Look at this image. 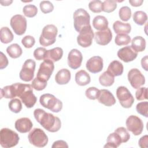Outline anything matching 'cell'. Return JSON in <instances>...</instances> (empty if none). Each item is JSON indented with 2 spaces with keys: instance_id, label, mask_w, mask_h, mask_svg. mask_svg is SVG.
<instances>
[{
  "instance_id": "1",
  "label": "cell",
  "mask_w": 148,
  "mask_h": 148,
  "mask_svg": "<svg viewBox=\"0 0 148 148\" xmlns=\"http://www.w3.org/2000/svg\"><path fill=\"white\" fill-rule=\"evenodd\" d=\"M34 116L37 122L49 132H56L61 128L60 119L50 113L46 112L42 109H36L34 112Z\"/></svg>"
},
{
  "instance_id": "2",
  "label": "cell",
  "mask_w": 148,
  "mask_h": 148,
  "mask_svg": "<svg viewBox=\"0 0 148 148\" xmlns=\"http://www.w3.org/2000/svg\"><path fill=\"white\" fill-rule=\"evenodd\" d=\"M16 97H20L21 102L27 108H32L36 102L37 98L33 93V87L29 84L14 83Z\"/></svg>"
},
{
  "instance_id": "3",
  "label": "cell",
  "mask_w": 148,
  "mask_h": 148,
  "mask_svg": "<svg viewBox=\"0 0 148 148\" xmlns=\"http://www.w3.org/2000/svg\"><path fill=\"white\" fill-rule=\"evenodd\" d=\"M18 135L14 131L3 128L0 131V143L2 147L10 148L16 146L19 142Z\"/></svg>"
},
{
  "instance_id": "4",
  "label": "cell",
  "mask_w": 148,
  "mask_h": 148,
  "mask_svg": "<svg viewBox=\"0 0 148 148\" xmlns=\"http://www.w3.org/2000/svg\"><path fill=\"white\" fill-rule=\"evenodd\" d=\"M58 33L57 28L53 24L45 25L39 37V43L42 46L47 47L54 44Z\"/></svg>"
},
{
  "instance_id": "5",
  "label": "cell",
  "mask_w": 148,
  "mask_h": 148,
  "mask_svg": "<svg viewBox=\"0 0 148 148\" xmlns=\"http://www.w3.org/2000/svg\"><path fill=\"white\" fill-rule=\"evenodd\" d=\"M40 105L53 112L58 113L62 109V102L51 94H44L40 97Z\"/></svg>"
},
{
  "instance_id": "6",
  "label": "cell",
  "mask_w": 148,
  "mask_h": 148,
  "mask_svg": "<svg viewBox=\"0 0 148 148\" xmlns=\"http://www.w3.org/2000/svg\"><path fill=\"white\" fill-rule=\"evenodd\" d=\"M73 17L74 28L78 32H79L83 28L90 25V14L84 9L80 8L76 10L73 13Z\"/></svg>"
},
{
  "instance_id": "7",
  "label": "cell",
  "mask_w": 148,
  "mask_h": 148,
  "mask_svg": "<svg viewBox=\"0 0 148 148\" xmlns=\"http://www.w3.org/2000/svg\"><path fill=\"white\" fill-rule=\"evenodd\" d=\"M28 139L29 143L38 147H45L48 143L47 135L40 128H35L29 133Z\"/></svg>"
},
{
  "instance_id": "8",
  "label": "cell",
  "mask_w": 148,
  "mask_h": 148,
  "mask_svg": "<svg viewBox=\"0 0 148 148\" xmlns=\"http://www.w3.org/2000/svg\"><path fill=\"white\" fill-rule=\"evenodd\" d=\"M116 96L120 103L124 108H130L134 102V98L125 86H119L116 90Z\"/></svg>"
},
{
  "instance_id": "9",
  "label": "cell",
  "mask_w": 148,
  "mask_h": 148,
  "mask_svg": "<svg viewBox=\"0 0 148 148\" xmlns=\"http://www.w3.org/2000/svg\"><path fill=\"white\" fill-rule=\"evenodd\" d=\"M94 37L93 30L91 26L89 25L80 30L77 37V42L79 45L83 47H88L91 45Z\"/></svg>"
},
{
  "instance_id": "10",
  "label": "cell",
  "mask_w": 148,
  "mask_h": 148,
  "mask_svg": "<svg viewBox=\"0 0 148 148\" xmlns=\"http://www.w3.org/2000/svg\"><path fill=\"white\" fill-rule=\"evenodd\" d=\"M36 62L32 59L27 60L23 65L19 73L20 79L24 82H30L34 79Z\"/></svg>"
},
{
  "instance_id": "11",
  "label": "cell",
  "mask_w": 148,
  "mask_h": 148,
  "mask_svg": "<svg viewBox=\"0 0 148 148\" xmlns=\"http://www.w3.org/2000/svg\"><path fill=\"white\" fill-rule=\"evenodd\" d=\"M54 69V63L52 61L46 59L40 64L37 72L36 77L43 81L47 82L52 75Z\"/></svg>"
},
{
  "instance_id": "12",
  "label": "cell",
  "mask_w": 148,
  "mask_h": 148,
  "mask_svg": "<svg viewBox=\"0 0 148 148\" xmlns=\"http://www.w3.org/2000/svg\"><path fill=\"white\" fill-rule=\"evenodd\" d=\"M125 125L127 130L131 131L135 136L141 134L144 128L142 120L135 115H131L127 119Z\"/></svg>"
},
{
  "instance_id": "13",
  "label": "cell",
  "mask_w": 148,
  "mask_h": 148,
  "mask_svg": "<svg viewBox=\"0 0 148 148\" xmlns=\"http://www.w3.org/2000/svg\"><path fill=\"white\" fill-rule=\"evenodd\" d=\"M10 24L14 32L17 35H22L26 31L27 20L23 15L16 14L13 16L10 19Z\"/></svg>"
},
{
  "instance_id": "14",
  "label": "cell",
  "mask_w": 148,
  "mask_h": 148,
  "mask_svg": "<svg viewBox=\"0 0 148 148\" xmlns=\"http://www.w3.org/2000/svg\"><path fill=\"white\" fill-rule=\"evenodd\" d=\"M128 80L131 86L138 89L145 83V78L141 72L137 68L131 69L128 73Z\"/></svg>"
},
{
  "instance_id": "15",
  "label": "cell",
  "mask_w": 148,
  "mask_h": 148,
  "mask_svg": "<svg viewBox=\"0 0 148 148\" xmlns=\"http://www.w3.org/2000/svg\"><path fill=\"white\" fill-rule=\"evenodd\" d=\"M83 60V56L82 53L76 49H72L68 56V65L73 69H76L79 68L82 64Z\"/></svg>"
},
{
  "instance_id": "16",
  "label": "cell",
  "mask_w": 148,
  "mask_h": 148,
  "mask_svg": "<svg viewBox=\"0 0 148 148\" xmlns=\"http://www.w3.org/2000/svg\"><path fill=\"white\" fill-rule=\"evenodd\" d=\"M86 66L91 73H98L103 69V59L100 56H93L88 60Z\"/></svg>"
},
{
  "instance_id": "17",
  "label": "cell",
  "mask_w": 148,
  "mask_h": 148,
  "mask_svg": "<svg viewBox=\"0 0 148 148\" xmlns=\"http://www.w3.org/2000/svg\"><path fill=\"white\" fill-rule=\"evenodd\" d=\"M138 56V53L134 50L130 46H125L119 50L117 51L118 57L125 62H129L134 61Z\"/></svg>"
},
{
  "instance_id": "18",
  "label": "cell",
  "mask_w": 148,
  "mask_h": 148,
  "mask_svg": "<svg viewBox=\"0 0 148 148\" xmlns=\"http://www.w3.org/2000/svg\"><path fill=\"white\" fill-rule=\"evenodd\" d=\"M98 102L106 106H111L116 103V99L114 95L106 89L99 90L97 98Z\"/></svg>"
},
{
  "instance_id": "19",
  "label": "cell",
  "mask_w": 148,
  "mask_h": 148,
  "mask_svg": "<svg viewBox=\"0 0 148 148\" xmlns=\"http://www.w3.org/2000/svg\"><path fill=\"white\" fill-rule=\"evenodd\" d=\"M94 38L97 44L102 46L107 45L112 40V31L109 28L103 31H97L95 34Z\"/></svg>"
},
{
  "instance_id": "20",
  "label": "cell",
  "mask_w": 148,
  "mask_h": 148,
  "mask_svg": "<svg viewBox=\"0 0 148 148\" xmlns=\"http://www.w3.org/2000/svg\"><path fill=\"white\" fill-rule=\"evenodd\" d=\"M14 126L16 130L19 132L27 133L32 129L33 124L29 118L22 117L16 121Z\"/></svg>"
},
{
  "instance_id": "21",
  "label": "cell",
  "mask_w": 148,
  "mask_h": 148,
  "mask_svg": "<svg viewBox=\"0 0 148 148\" xmlns=\"http://www.w3.org/2000/svg\"><path fill=\"white\" fill-rule=\"evenodd\" d=\"M71 72L67 69H61L55 76L56 82L60 85L66 84L71 80Z\"/></svg>"
},
{
  "instance_id": "22",
  "label": "cell",
  "mask_w": 148,
  "mask_h": 148,
  "mask_svg": "<svg viewBox=\"0 0 148 148\" xmlns=\"http://www.w3.org/2000/svg\"><path fill=\"white\" fill-rule=\"evenodd\" d=\"M113 28L117 34H128L131 31V26L129 23H124L116 21L113 24Z\"/></svg>"
},
{
  "instance_id": "23",
  "label": "cell",
  "mask_w": 148,
  "mask_h": 148,
  "mask_svg": "<svg viewBox=\"0 0 148 148\" xmlns=\"http://www.w3.org/2000/svg\"><path fill=\"white\" fill-rule=\"evenodd\" d=\"M75 82L79 86H84L90 83L91 77L86 71L80 70L75 75Z\"/></svg>"
},
{
  "instance_id": "24",
  "label": "cell",
  "mask_w": 148,
  "mask_h": 148,
  "mask_svg": "<svg viewBox=\"0 0 148 148\" xmlns=\"http://www.w3.org/2000/svg\"><path fill=\"white\" fill-rule=\"evenodd\" d=\"M123 70L124 67L122 63L117 60H114L109 64L107 71L114 76H119L123 74Z\"/></svg>"
},
{
  "instance_id": "25",
  "label": "cell",
  "mask_w": 148,
  "mask_h": 148,
  "mask_svg": "<svg viewBox=\"0 0 148 148\" xmlns=\"http://www.w3.org/2000/svg\"><path fill=\"white\" fill-rule=\"evenodd\" d=\"M108 21L107 18L101 15L95 16L92 20L93 27L99 31H103L108 28Z\"/></svg>"
},
{
  "instance_id": "26",
  "label": "cell",
  "mask_w": 148,
  "mask_h": 148,
  "mask_svg": "<svg viewBox=\"0 0 148 148\" xmlns=\"http://www.w3.org/2000/svg\"><path fill=\"white\" fill-rule=\"evenodd\" d=\"M131 42V47L136 52H142L145 50L146 48V40L142 36H136Z\"/></svg>"
},
{
  "instance_id": "27",
  "label": "cell",
  "mask_w": 148,
  "mask_h": 148,
  "mask_svg": "<svg viewBox=\"0 0 148 148\" xmlns=\"http://www.w3.org/2000/svg\"><path fill=\"white\" fill-rule=\"evenodd\" d=\"M121 143L122 142L120 136L114 132L109 135L107 138L106 144L104 146V147L117 148L121 144Z\"/></svg>"
},
{
  "instance_id": "28",
  "label": "cell",
  "mask_w": 148,
  "mask_h": 148,
  "mask_svg": "<svg viewBox=\"0 0 148 148\" xmlns=\"http://www.w3.org/2000/svg\"><path fill=\"white\" fill-rule=\"evenodd\" d=\"M63 56V50L59 47L47 50L46 59H49L53 62L59 61ZM45 59V60H46Z\"/></svg>"
},
{
  "instance_id": "29",
  "label": "cell",
  "mask_w": 148,
  "mask_h": 148,
  "mask_svg": "<svg viewBox=\"0 0 148 148\" xmlns=\"http://www.w3.org/2000/svg\"><path fill=\"white\" fill-rule=\"evenodd\" d=\"M13 35L10 29L7 27H3L0 30V39L2 43L7 44L13 40Z\"/></svg>"
},
{
  "instance_id": "30",
  "label": "cell",
  "mask_w": 148,
  "mask_h": 148,
  "mask_svg": "<svg viewBox=\"0 0 148 148\" xmlns=\"http://www.w3.org/2000/svg\"><path fill=\"white\" fill-rule=\"evenodd\" d=\"M100 84L105 87L111 86L114 82V76L108 71L104 72L99 77Z\"/></svg>"
},
{
  "instance_id": "31",
  "label": "cell",
  "mask_w": 148,
  "mask_h": 148,
  "mask_svg": "<svg viewBox=\"0 0 148 148\" xmlns=\"http://www.w3.org/2000/svg\"><path fill=\"white\" fill-rule=\"evenodd\" d=\"M6 52L11 58H17L21 56L23 50L18 44L13 43L7 47Z\"/></svg>"
},
{
  "instance_id": "32",
  "label": "cell",
  "mask_w": 148,
  "mask_h": 148,
  "mask_svg": "<svg viewBox=\"0 0 148 148\" xmlns=\"http://www.w3.org/2000/svg\"><path fill=\"white\" fill-rule=\"evenodd\" d=\"M15 88L13 84L6 86L1 89V98H5L7 99H12L16 97Z\"/></svg>"
},
{
  "instance_id": "33",
  "label": "cell",
  "mask_w": 148,
  "mask_h": 148,
  "mask_svg": "<svg viewBox=\"0 0 148 148\" xmlns=\"http://www.w3.org/2000/svg\"><path fill=\"white\" fill-rule=\"evenodd\" d=\"M147 20V14L143 11L139 10L135 12L133 14L134 21L139 25H143Z\"/></svg>"
},
{
  "instance_id": "34",
  "label": "cell",
  "mask_w": 148,
  "mask_h": 148,
  "mask_svg": "<svg viewBox=\"0 0 148 148\" xmlns=\"http://www.w3.org/2000/svg\"><path fill=\"white\" fill-rule=\"evenodd\" d=\"M9 108L13 113H18L22 109L21 101L18 98H13L8 103Z\"/></svg>"
},
{
  "instance_id": "35",
  "label": "cell",
  "mask_w": 148,
  "mask_h": 148,
  "mask_svg": "<svg viewBox=\"0 0 148 148\" xmlns=\"http://www.w3.org/2000/svg\"><path fill=\"white\" fill-rule=\"evenodd\" d=\"M131 37L127 34H117L114 39V42L117 46L127 45L131 42Z\"/></svg>"
},
{
  "instance_id": "36",
  "label": "cell",
  "mask_w": 148,
  "mask_h": 148,
  "mask_svg": "<svg viewBox=\"0 0 148 148\" xmlns=\"http://www.w3.org/2000/svg\"><path fill=\"white\" fill-rule=\"evenodd\" d=\"M23 12L24 16L27 17H34L38 13V8L34 5H27L24 6Z\"/></svg>"
},
{
  "instance_id": "37",
  "label": "cell",
  "mask_w": 148,
  "mask_h": 148,
  "mask_svg": "<svg viewBox=\"0 0 148 148\" xmlns=\"http://www.w3.org/2000/svg\"><path fill=\"white\" fill-rule=\"evenodd\" d=\"M117 8V3L116 1L106 0L102 2V11L106 13H111L113 12Z\"/></svg>"
},
{
  "instance_id": "38",
  "label": "cell",
  "mask_w": 148,
  "mask_h": 148,
  "mask_svg": "<svg viewBox=\"0 0 148 148\" xmlns=\"http://www.w3.org/2000/svg\"><path fill=\"white\" fill-rule=\"evenodd\" d=\"M119 15L120 19L123 21H128L131 17V9L128 6L121 7L119 11Z\"/></svg>"
},
{
  "instance_id": "39",
  "label": "cell",
  "mask_w": 148,
  "mask_h": 148,
  "mask_svg": "<svg viewBox=\"0 0 148 148\" xmlns=\"http://www.w3.org/2000/svg\"><path fill=\"white\" fill-rule=\"evenodd\" d=\"M114 132L117 133L120 137L122 143H125L128 141L130 138V135L128 130L123 127H120L115 130Z\"/></svg>"
},
{
  "instance_id": "40",
  "label": "cell",
  "mask_w": 148,
  "mask_h": 148,
  "mask_svg": "<svg viewBox=\"0 0 148 148\" xmlns=\"http://www.w3.org/2000/svg\"><path fill=\"white\" fill-rule=\"evenodd\" d=\"M88 8L94 13H100L102 11V2L99 0L91 1L88 3Z\"/></svg>"
},
{
  "instance_id": "41",
  "label": "cell",
  "mask_w": 148,
  "mask_h": 148,
  "mask_svg": "<svg viewBox=\"0 0 148 148\" xmlns=\"http://www.w3.org/2000/svg\"><path fill=\"white\" fill-rule=\"evenodd\" d=\"M40 10L42 13L47 14L51 12L54 9V6L53 3L49 1H42L39 4Z\"/></svg>"
},
{
  "instance_id": "42",
  "label": "cell",
  "mask_w": 148,
  "mask_h": 148,
  "mask_svg": "<svg viewBox=\"0 0 148 148\" xmlns=\"http://www.w3.org/2000/svg\"><path fill=\"white\" fill-rule=\"evenodd\" d=\"M136 109L139 114L146 117H148V102L147 101L138 103L136 106Z\"/></svg>"
},
{
  "instance_id": "43",
  "label": "cell",
  "mask_w": 148,
  "mask_h": 148,
  "mask_svg": "<svg viewBox=\"0 0 148 148\" xmlns=\"http://www.w3.org/2000/svg\"><path fill=\"white\" fill-rule=\"evenodd\" d=\"M31 85L35 90L41 91L44 90L47 86V82L43 81L36 77L33 79Z\"/></svg>"
},
{
  "instance_id": "44",
  "label": "cell",
  "mask_w": 148,
  "mask_h": 148,
  "mask_svg": "<svg viewBox=\"0 0 148 148\" xmlns=\"http://www.w3.org/2000/svg\"><path fill=\"white\" fill-rule=\"evenodd\" d=\"M47 50L44 47H38L34 51V56L35 58L38 61L44 60L46 59Z\"/></svg>"
},
{
  "instance_id": "45",
  "label": "cell",
  "mask_w": 148,
  "mask_h": 148,
  "mask_svg": "<svg viewBox=\"0 0 148 148\" xmlns=\"http://www.w3.org/2000/svg\"><path fill=\"white\" fill-rule=\"evenodd\" d=\"M99 90L95 87H90L88 88L85 92L86 97L91 100H95L97 98Z\"/></svg>"
},
{
  "instance_id": "46",
  "label": "cell",
  "mask_w": 148,
  "mask_h": 148,
  "mask_svg": "<svg viewBox=\"0 0 148 148\" xmlns=\"http://www.w3.org/2000/svg\"><path fill=\"white\" fill-rule=\"evenodd\" d=\"M135 97L138 101H142L147 99V88L146 87H139L135 92Z\"/></svg>"
},
{
  "instance_id": "47",
  "label": "cell",
  "mask_w": 148,
  "mask_h": 148,
  "mask_svg": "<svg viewBox=\"0 0 148 148\" xmlns=\"http://www.w3.org/2000/svg\"><path fill=\"white\" fill-rule=\"evenodd\" d=\"M35 43V38L31 35H26L21 40L22 45L27 49L31 48Z\"/></svg>"
},
{
  "instance_id": "48",
  "label": "cell",
  "mask_w": 148,
  "mask_h": 148,
  "mask_svg": "<svg viewBox=\"0 0 148 148\" xmlns=\"http://www.w3.org/2000/svg\"><path fill=\"white\" fill-rule=\"evenodd\" d=\"M8 65V60L6 56L1 51L0 56V69L5 68Z\"/></svg>"
},
{
  "instance_id": "49",
  "label": "cell",
  "mask_w": 148,
  "mask_h": 148,
  "mask_svg": "<svg viewBox=\"0 0 148 148\" xmlns=\"http://www.w3.org/2000/svg\"><path fill=\"white\" fill-rule=\"evenodd\" d=\"M139 146L141 148L148 147V135H146L141 137L138 142Z\"/></svg>"
},
{
  "instance_id": "50",
  "label": "cell",
  "mask_w": 148,
  "mask_h": 148,
  "mask_svg": "<svg viewBox=\"0 0 148 148\" xmlns=\"http://www.w3.org/2000/svg\"><path fill=\"white\" fill-rule=\"evenodd\" d=\"M52 148H54V147H66L68 148V145L67 144V143L62 140H58L57 141H55L52 146Z\"/></svg>"
},
{
  "instance_id": "51",
  "label": "cell",
  "mask_w": 148,
  "mask_h": 148,
  "mask_svg": "<svg viewBox=\"0 0 148 148\" xmlns=\"http://www.w3.org/2000/svg\"><path fill=\"white\" fill-rule=\"evenodd\" d=\"M143 2V0H129V3L134 7H138L142 5Z\"/></svg>"
},
{
  "instance_id": "52",
  "label": "cell",
  "mask_w": 148,
  "mask_h": 148,
  "mask_svg": "<svg viewBox=\"0 0 148 148\" xmlns=\"http://www.w3.org/2000/svg\"><path fill=\"white\" fill-rule=\"evenodd\" d=\"M141 65L142 67L146 71H147V56H145L141 60Z\"/></svg>"
},
{
  "instance_id": "53",
  "label": "cell",
  "mask_w": 148,
  "mask_h": 148,
  "mask_svg": "<svg viewBox=\"0 0 148 148\" xmlns=\"http://www.w3.org/2000/svg\"><path fill=\"white\" fill-rule=\"evenodd\" d=\"M13 2V1H1L0 3L2 6H9Z\"/></svg>"
}]
</instances>
